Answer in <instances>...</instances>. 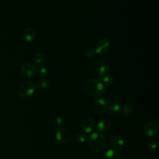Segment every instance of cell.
Listing matches in <instances>:
<instances>
[{
	"instance_id": "1",
	"label": "cell",
	"mask_w": 159,
	"mask_h": 159,
	"mask_svg": "<svg viewBox=\"0 0 159 159\" xmlns=\"http://www.w3.org/2000/svg\"><path fill=\"white\" fill-rule=\"evenodd\" d=\"M83 91L88 96L92 97H100L105 92L103 83L96 79H91L84 82Z\"/></svg>"
},
{
	"instance_id": "2",
	"label": "cell",
	"mask_w": 159,
	"mask_h": 159,
	"mask_svg": "<svg viewBox=\"0 0 159 159\" xmlns=\"http://www.w3.org/2000/svg\"><path fill=\"white\" fill-rule=\"evenodd\" d=\"M88 144L93 152L98 153L104 148L106 144V139L102 134L99 132H93L88 137Z\"/></svg>"
},
{
	"instance_id": "3",
	"label": "cell",
	"mask_w": 159,
	"mask_h": 159,
	"mask_svg": "<svg viewBox=\"0 0 159 159\" xmlns=\"http://www.w3.org/2000/svg\"><path fill=\"white\" fill-rule=\"evenodd\" d=\"M36 90V85L32 81H26L20 84L18 89V94L22 98L32 96Z\"/></svg>"
},
{
	"instance_id": "4",
	"label": "cell",
	"mask_w": 159,
	"mask_h": 159,
	"mask_svg": "<svg viewBox=\"0 0 159 159\" xmlns=\"http://www.w3.org/2000/svg\"><path fill=\"white\" fill-rule=\"evenodd\" d=\"M20 73L21 76L24 78H32L37 73L36 66L31 62H24L20 68Z\"/></svg>"
},
{
	"instance_id": "5",
	"label": "cell",
	"mask_w": 159,
	"mask_h": 159,
	"mask_svg": "<svg viewBox=\"0 0 159 159\" xmlns=\"http://www.w3.org/2000/svg\"><path fill=\"white\" fill-rule=\"evenodd\" d=\"M111 46V44L110 40L106 38H104L98 42L94 50L96 53L101 55H104L109 51Z\"/></svg>"
},
{
	"instance_id": "6",
	"label": "cell",
	"mask_w": 159,
	"mask_h": 159,
	"mask_svg": "<svg viewBox=\"0 0 159 159\" xmlns=\"http://www.w3.org/2000/svg\"><path fill=\"white\" fill-rule=\"evenodd\" d=\"M56 139L61 144L68 143L71 138V132L66 128H60L55 134Z\"/></svg>"
},
{
	"instance_id": "7",
	"label": "cell",
	"mask_w": 159,
	"mask_h": 159,
	"mask_svg": "<svg viewBox=\"0 0 159 159\" xmlns=\"http://www.w3.org/2000/svg\"><path fill=\"white\" fill-rule=\"evenodd\" d=\"M158 130V125L155 120H150L147 122L143 127L144 134L150 137L156 135Z\"/></svg>"
},
{
	"instance_id": "8",
	"label": "cell",
	"mask_w": 159,
	"mask_h": 159,
	"mask_svg": "<svg viewBox=\"0 0 159 159\" xmlns=\"http://www.w3.org/2000/svg\"><path fill=\"white\" fill-rule=\"evenodd\" d=\"M108 106L107 101L102 98L97 99L93 103V111L97 114H102Z\"/></svg>"
},
{
	"instance_id": "9",
	"label": "cell",
	"mask_w": 159,
	"mask_h": 159,
	"mask_svg": "<svg viewBox=\"0 0 159 159\" xmlns=\"http://www.w3.org/2000/svg\"><path fill=\"white\" fill-rule=\"evenodd\" d=\"M104 159H125L123 154L117 149H109L105 155Z\"/></svg>"
},
{
	"instance_id": "10",
	"label": "cell",
	"mask_w": 159,
	"mask_h": 159,
	"mask_svg": "<svg viewBox=\"0 0 159 159\" xmlns=\"http://www.w3.org/2000/svg\"><path fill=\"white\" fill-rule=\"evenodd\" d=\"M24 39L29 43L32 42L35 38V30L30 27L25 29L23 32Z\"/></svg>"
},
{
	"instance_id": "11",
	"label": "cell",
	"mask_w": 159,
	"mask_h": 159,
	"mask_svg": "<svg viewBox=\"0 0 159 159\" xmlns=\"http://www.w3.org/2000/svg\"><path fill=\"white\" fill-rule=\"evenodd\" d=\"M111 145L116 149H122L125 147V142L117 135H113L111 139Z\"/></svg>"
},
{
	"instance_id": "12",
	"label": "cell",
	"mask_w": 159,
	"mask_h": 159,
	"mask_svg": "<svg viewBox=\"0 0 159 159\" xmlns=\"http://www.w3.org/2000/svg\"><path fill=\"white\" fill-rule=\"evenodd\" d=\"M94 126V121L93 118L88 117L83 122L82 129L85 133H91Z\"/></svg>"
},
{
	"instance_id": "13",
	"label": "cell",
	"mask_w": 159,
	"mask_h": 159,
	"mask_svg": "<svg viewBox=\"0 0 159 159\" xmlns=\"http://www.w3.org/2000/svg\"><path fill=\"white\" fill-rule=\"evenodd\" d=\"M121 110L122 108L119 104L117 103H112L111 104H108L106 111L110 115L117 116L120 114Z\"/></svg>"
},
{
	"instance_id": "14",
	"label": "cell",
	"mask_w": 159,
	"mask_h": 159,
	"mask_svg": "<svg viewBox=\"0 0 159 159\" xmlns=\"http://www.w3.org/2000/svg\"><path fill=\"white\" fill-rule=\"evenodd\" d=\"M111 125V123L109 120L102 119L98 123L96 129L99 132H106L110 128Z\"/></svg>"
},
{
	"instance_id": "15",
	"label": "cell",
	"mask_w": 159,
	"mask_h": 159,
	"mask_svg": "<svg viewBox=\"0 0 159 159\" xmlns=\"http://www.w3.org/2000/svg\"><path fill=\"white\" fill-rule=\"evenodd\" d=\"M33 64L35 66H41L45 62V57L42 53H37L35 54L33 57Z\"/></svg>"
},
{
	"instance_id": "16",
	"label": "cell",
	"mask_w": 159,
	"mask_h": 159,
	"mask_svg": "<svg viewBox=\"0 0 159 159\" xmlns=\"http://www.w3.org/2000/svg\"><path fill=\"white\" fill-rule=\"evenodd\" d=\"M134 108L130 104H125L123 108L121 110V112L122 116L128 117L132 115L134 112Z\"/></svg>"
},
{
	"instance_id": "17",
	"label": "cell",
	"mask_w": 159,
	"mask_h": 159,
	"mask_svg": "<svg viewBox=\"0 0 159 159\" xmlns=\"http://www.w3.org/2000/svg\"><path fill=\"white\" fill-rule=\"evenodd\" d=\"M109 71V68L107 65H106V64L101 65L99 66V69H98L99 78L101 80L104 76L107 75Z\"/></svg>"
},
{
	"instance_id": "18",
	"label": "cell",
	"mask_w": 159,
	"mask_h": 159,
	"mask_svg": "<svg viewBox=\"0 0 159 159\" xmlns=\"http://www.w3.org/2000/svg\"><path fill=\"white\" fill-rule=\"evenodd\" d=\"M49 86V81L45 78H41L37 83V86L41 89H44Z\"/></svg>"
},
{
	"instance_id": "19",
	"label": "cell",
	"mask_w": 159,
	"mask_h": 159,
	"mask_svg": "<svg viewBox=\"0 0 159 159\" xmlns=\"http://www.w3.org/2000/svg\"><path fill=\"white\" fill-rule=\"evenodd\" d=\"M102 83H103L104 85H106V86H110L113 83H114V77L111 75H106L105 76H104L102 79Z\"/></svg>"
},
{
	"instance_id": "20",
	"label": "cell",
	"mask_w": 159,
	"mask_h": 159,
	"mask_svg": "<svg viewBox=\"0 0 159 159\" xmlns=\"http://www.w3.org/2000/svg\"><path fill=\"white\" fill-rule=\"evenodd\" d=\"M75 139L76 141H78L80 143H84L87 140V135L84 132H78L75 135Z\"/></svg>"
},
{
	"instance_id": "21",
	"label": "cell",
	"mask_w": 159,
	"mask_h": 159,
	"mask_svg": "<svg viewBox=\"0 0 159 159\" xmlns=\"http://www.w3.org/2000/svg\"><path fill=\"white\" fill-rule=\"evenodd\" d=\"M147 147L150 152H155L157 148V143L156 140L154 139H150L148 142Z\"/></svg>"
},
{
	"instance_id": "22",
	"label": "cell",
	"mask_w": 159,
	"mask_h": 159,
	"mask_svg": "<svg viewBox=\"0 0 159 159\" xmlns=\"http://www.w3.org/2000/svg\"><path fill=\"white\" fill-rule=\"evenodd\" d=\"M53 124L55 127H57L58 129L62 128L63 125V119L60 117H57L53 119Z\"/></svg>"
},
{
	"instance_id": "23",
	"label": "cell",
	"mask_w": 159,
	"mask_h": 159,
	"mask_svg": "<svg viewBox=\"0 0 159 159\" xmlns=\"http://www.w3.org/2000/svg\"><path fill=\"white\" fill-rule=\"evenodd\" d=\"M85 55L88 58H93V57H94V56L96 55V53L95 52L94 48L91 47V48H88L85 50Z\"/></svg>"
},
{
	"instance_id": "24",
	"label": "cell",
	"mask_w": 159,
	"mask_h": 159,
	"mask_svg": "<svg viewBox=\"0 0 159 159\" xmlns=\"http://www.w3.org/2000/svg\"><path fill=\"white\" fill-rule=\"evenodd\" d=\"M37 73H39L40 76H46L48 73V70L45 67H41L39 68V70H37Z\"/></svg>"
}]
</instances>
